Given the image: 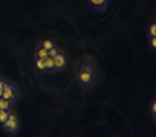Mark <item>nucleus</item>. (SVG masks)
<instances>
[{"label": "nucleus", "instance_id": "1", "mask_svg": "<svg viewBox=\"0 0 156 137\" xmlns=\"http://www.w3.org/2000/svg\"><path fill=\"white\" fill-rule=\"evenodd\" d=\"M95 77H97V71H95V66L93 65V62L84 61L78 69V81L81 84V87L90 88L93 85V82L95 81Z\"/></svg>", "mask_w": 156, "mask_h": 137}, {"label": "nucleus", "instance_id": "2", "mask_svg": "<svg viewBox=\"0 0 156 137\" xmlns=\"http://www.w3.org/2000/svg\"><path fill=\"white\" fill-rule=\"evenodd\" d=\"M2 97L6 98L7 101H10L12 105H13L15 103H17V101L20 100V91H19L15 85H10V84H7V82L5 81L3 88H2Z\"/></svg>", "mask_w": 156, "mask_h": 137}, {"label": "nucleus", "instance_id": "3", "mask_svg": "<svg viewBox=\"0 0 156 137\" xmlns=\"http://www.w3.org/2000/svg\"><path fill=\"white\" fill-rule=\"evenodd\" d=\"M3 128H5V132L9 133V134H16V133L19 132V128H20L17 115L13 114V113L10 111V114H9V117H7V120L3 123Z\"/></svg>", "mask_w": 156, "mask_h": 137}, {"label": "nucleus", "instance_id": "4", "mask_svg": "<svg viewBox=\"0 0 156 137\" xmlns=\"http://www.w3.org/2000/svg\"><path fill=\"white\" fill-rule=\"evenodd\" d=\"M85 2L91 10L100 12V13L107 12V9L110 7V3H112V0H85Z\"/></svg>", "mask_w": 156, "mask_h": 137}, {"label": "nucleus", "instance_id": "5", "mask_svg": "<svg viewBox=\"0 0 156 137\" xmlns=\"http://www.w3.org/2000/svg\"><path fill=\"white\" fill-rule=\"evenodd\" d=\"M65 65H67V56L61 54V52H58L54 56V68H55V71H61Z\"/></svg>", "mask_w": 156, "mask_h": 137}, {"label": "nucleus", "instance_id": "6", "mask_svg": "<svg viewBox=\"0 0 156 137\" xmlns=\"http://www.w3.org/2000/svg\"><path fill=\"white\" fill-rule=\"evenodd\" d=\"M45 61V69L49 72H55V68H54V58L52 56H46L44 58Z\"/></svg>", "mask_w": 156, "mask_h": 137}, {"label": "nucleus", "instance_id": "7", "mask_svg": "<svg viewBox=\"0 0 156 137\" xmlns=\"http://www.w3.org/2000/svg\"><path fill=\"white\" fill-rule=\"evenodd\" d=\"M46 56H48V49H45L44 46L39 45L35 51V58H46Z\"/></svg>", "mask_w": 156, "mask_h": 137}, {"label": "nucleus", "instance_id": "8", "mask_svg": "<svg viewBox=\"0 0 156 137\" xmlns=\"http://www.w3.org/2000/svg\"><path fill=\"white\" fill-rule=\"evenodd\" d=\"M10 107H12L10 101H7L3 97H0V110H10Z\"/></svg>", "mask_w": 156, "mask_h": 137}, {"label": "nucleus", "instance_id": "9", "mask_svg": "<svg viewBox=\"0 0 156 137\" xmlns=\"http://www.w3.org/2000/svg\"><path fill=\"white\" fill-rule=\"evenodd\" d=\"M35 66L39 71H45V61L44 58H35Z\"/></svg>", "mask_w": 156, "mask_h": 137}, {"label": "nucleus", "instance_id": "10", "mask_svg": "<svg viewBox=\"0 0 156 137\" xmlns=\"http://www.w3.org/2000/svg\"><path fill=\"white\" fill-rule=\"evenodd\" d=\"M10 114V110H0V124L3 126V123L7 120V117Z\"/></svg>", "mask_w": 156, "mask_h": 137}, {"label": "nucleus", "instance_id": "11", "mask_svg": "<svg viewBox=\"0 0 156 137\" xmlns=\"http://www.w3.org/2000/svg\"><path fill=\"white\" fill-rule=\"evenodd\" d=\"M41 46H44L45 49H48V51H49L51 48H54V46H55V45H54V42H52V40H51V39H45L44 42H42V44H41Z\"/></svg>", "mask_w": 156, "mask_h": 137}, {"label": "nucleus", "instance_id": "12", "mask_svg": "<svg viewBox=\"0 0 156 137\" xmlns=\"http://www.w3.org/2000/svg\"><path fill=\"white\" fill-rule=\"evenodd\" d=\"M149 110H151L152 118H153V120H156V100H152V103H151V107H149Z\"/></svg>", "mask_w": 156, "mask_h": 137}, {"label": "nucleus", "instance_id": "13", "mask_svg": "<svg viewBox=\"0 0 156 137\" xmlns=\"http://www.w3.org/2000/svg\"><path fill=\"white\" fill-rule=\"evenodd\" d=\"M149 33H151V38H156V23H155V20L151 23V27H149Z\"/></svg>", "mask_w": 156, "mask_h": 137}, {"label": "nucleus", "instance_id": "14", "mask_svg": "<svg viewBox=\"0 0 156 137\" xmlns=\"http://www.w3.org/2000/svg\"><path fill=\"white\" fill-rule=\"evenodd\" d=\"M58 52H59V51H58V48H56V46H54V48H51V49L48 51V56H52V58H54Z\"/></svg>", "mask_w": 156, "mask_h": 137}, {"label": "nucleus", "instance_id": "15", "mask_svg": "<svg viewBox=\"0 0 156 137\" xmlns=\"http://www.w3.org/2000/svg\"><path fill=\"white\" fill-rule=\"evenodd\" d=\"M151 45H152V48L155 49L156 48V38H151Z\"/></svg>", "mask_w": 156, "mask_h": 137}, {"label": "nucleus", "instance_id": "16", "mask_svg": "<svg viewBox=\"0 0 156 137\" xmlns=\"http://www.w3.org/2000/svg\"><path fill=\"white\" fill-rule=\"evenodd\" d=\"M3 84H5V79H3V78H2V77H0V90L3 88Z\"/></svg>", "mask_w": 156, "mask_h": 137}]
</instances>
